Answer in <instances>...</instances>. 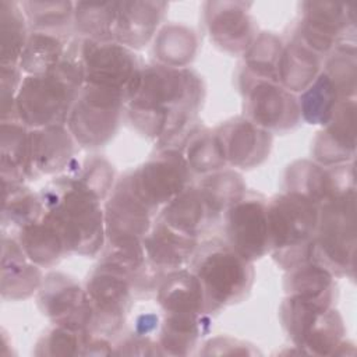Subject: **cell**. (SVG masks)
I'll return each instance as SVG.
<instances>
[{
    "mask_svg": "<svg viewBox=\"0 0 357 357\" xmlns=\"http://www.w3.org/2000/svg\"><path fill=\"white\" fill-rule=\"evenodd\" d=\"M205 86L191 68L148 64L127 100L126 114L131 126L159 148H176L195 128Z\"/></svg>",
    "mask_w": 357,
    "mask_h": 357,
    "instance_id": "6da1fadb",
    "label": "cell"
},
{
    "mask_svg": "<svg viewBox=\"0 0 357 357\" xmlns=\"http://www.w3.org/2000/svg\"><path fill=\"white\" fill-rule=\"evenodd\" d=\"M45 218L61 234L68 254L95 257L106 243L100 198L71 174L50 181L39 194Z\"/></svg>",
    "mask_w": 357,
    "mask_h": 357,
    "instance_id": "7a4b0ae2",
    "label": "cell"
},
{
    "mask_svg": "<svg viewBox=\"0 0 357 357\" xmlns=\"http://www.w3.org/2000/svg\"><path fill=\"white\" fill-rule=\"evenodd\" d=\"M82 86L84 74L78 57V39H74L54 68L45 74L22 78L15 99L17 117L28 128L66 124Z\"/></svg>",
    "mask_w": 357,
    "mask_h": 357,
    "instance_id": "3957f363",
    "label": "cell"
},
{
    "mask_svg": "<svg viewBox=\"0 0 357 357\" xmlns=\"http://www.w3.org/2000/svg\"><path fill=\"white\" fill-rule=\"evenodd\" d=\"M271 252L284 269L311 261V247L319 222V205L290 191L268 202Z\"/></svg>",
    "mask_w": 357,
    "mask_h": 357,
    "instance_id": "277c9868",
    "label": "cell"
},
{
    "mask_svg": "<svg viewBox=\"0 0 357 357\" xmlns=\"http://www.w3.org/2000/svg\"><path fill=\"white\" fill-rule=\"evenodd\" d=\"M201 280L209 315L247 297L254 282L252 262L227 243L211 240L199 244L190 268Z\"/></svg>",
    "mask_w": 357,
    "mask_h": 357,
    "instance_id": "5b68a950",
    "label": "cell"
},
{
    "mask_svg": "<svg viewBox=\"0 0 357 357\" xmlns=\"http://www.w3.org/2000/svg\"><path fill=\"white\" fill-rule=\"evenodd\" d=\"M356 255V188L329 198L319 206V222L311 261L333 276H353Z\"/></svg>",
    "mask_w": 357,
    "mask_h": 357,
    "instance_id": "8992f818",
    "label": "cell"
},
{
    "mask_svg": "<svg viewBox=\"0 0 357 357\" xmlns=\"http://www.w3.org/2000/svg\"><path fill=\"white\" fill-rule=\"evenodd\" d=\"M126 106L124 93L84 84L68 113L66 126L81 146H103L114 137Z\"/></svg>",
    "mask_w": 357,
    "mask_h": 357,
    "instance_id": "52a82bcc",
    "label": "cell"
},
{
    "mask_svg": "<svg viewBox=\"0 0 357 357\" xmlns=\"http://www.w3.org/2000/svg\"><path fill=\"white\" fill-rule=\"evenodd\" d=\"M78 57L84 84L119 91L127 100L132 95L144 66L134 50L116 40L78 38Z\"/></svg>",
    "mask_w": 357,
    "mask_h": 357,
    "instance_id": "ba28073f",
    "label": "cell"
},
{
    "mask_svg": "<svg viewBox=\"0 0 357 357\" xmlns=\"http://www.w3.org/2000/svg\"><path fill=\"white\" fill-rule=\"evenodd\" d=\"M190 166L178 148H159L138 169L128 173L130 183L138 197L153 211L187 190L191 183Z\"/></svg>",
    "mask_w": 357,
    "mask_h": 357,
    "instance_id": "9c48e42d",
    "label": "cell"
},
{
    "mask_svg": "<svg viewBox=\"0 0 357 357\" xmlns=\"http://www.w3.org/2000/svg\"><path fill=\"white\" fill-rule=\"evenodd\" d=\"M93 319L91 332L102 336L116 333L124 324L134 294L132 279L119 268L103 261L86 280Z\"/></svg>",
    "mask_w": 357,
    "mask_h": 357,
    "instance_id": "30bf717a",
    "label": "cell"
},
{
    "mask_svg": "<svg viewBox=\"0 0 357 357\" xmlns=\"http://www.w3.org/2000/svg\"><path fill=\"white\" fill-rule=\"evenodd\" d=\"M245 119L272 131L294 128L300 120L298 99L278 81L258 79L245 73L240 75Z\"/></svg>",
    "mask_w": 357,
    "mask_h": 357,
    "instance_id": "8fae6325",
    "label": "cell"
},
{
    "mask_svg": "<svg viewBox=\"0 0 357 357\" xmlns=\"http://www.w3.org/2000/svg\"><path fill=\"white\" fill-rule=\"evenodd\" d=\"M227 244L244 259L254 262L271 251L268 201L245 191L225 212Z\"/></svg>",
    "mask_w": 357,
    "mask_h": 357,
    "instance_id": "7c38bea8",
    "label": "cell"
},
{
    "mask_svg": "<svg viewBox=\"0 0 357 357\" xmlns=\"http://www.w3.org/2000/svg\"><path fill=\"white\" fill-rule=\"evenodd\" d=\"M105 244L142 241L153 225L156 211L134 191L128 173L119 178L105 204Z\"/></svg>",
    "mask_w": 357,
    "mask_h": 357,
    "instance_id": "4fadbf2b",
    "label": "cell"
},
{
    "mask_svg": "<svg viewBox=\"0 0 357 357\" xmlns=\"http://www.w3.org/2000/svg\"><path fill=\"white\" fill-rule=\"evenodd\" d=\"M38 305L54 325L91 332L93 312L85 289L70 276L52 272L38 289Z\"/></svg>",
    "mask_w": 357,
    "mask_h": 357,
    "instance_id": "5bb4252c",
    "label": "cell"
},
{
    "mask_svg": "<svg viewBox=\"0 0 357 357\" xmlns=\"http://www.w3.org/2000/svg\"><path fill=\"white\" fill-rule=\"evenodd\" d=\"M354 11L349 4L333 1L301 3V21L296 38L321 56L331 53L337 43L347 40L354 29Z\"/></svg>",
    "mask_w": 357,
    "mask_h": 357,
    "instance_id": "9a60e30c",
    "label": "cell"
},
{
    "mask_svg": "<svg viewBox=\"0 0 357 357\" xmlns=\"http://www.w3.org/2000/svg\"><path fill=\"white\" fill-rule=\"evenodd\" d=\"M284 188L321 206L336 194L356 188L354 167L353 163L322 166L311 160H297L286 170Z\"/></svg>",
    "mask_w": 357,
    "mask_h": 357,
    "instance_id": "2e32d148",
    "label": "cell"
},
{
    "mask_svg": "<svg viewBox=\"0 0 357 357\" xmlns=\"http://www.w3.org/2000/svg\"><path fill=\"white\" fill-rule=\"evenodd\" d=\"M250 3L208 1L205 3V21L211 39L231 54L245 53L254 42L255 25L248 13Z\"/></svg>",
    "mask_w": 357,
    "mask_h": 357,
    "instance_id": "e0dca14e",
    "label": "cell"
},
{
    "mask_svg": "<svg viewBox=\"0 0 357 357\" xmlns=\"http://www.w3.org/2000/svg\"><path fill=\"white\" fill-rule=\"evenodd\" d=\"M227 165L251 169L266 160L272 148V134L245 117H236L215 130Z\"/></svg>",
    "mask_w": 357,
    "mask_h": 357,
    "instance_id": "ac0fdd59",
    "label": "cell"
},
{
    "mask_svg": "<svg viewBox=\"0 0 357 357\" xmlns=\"http://www.w3.org/2000/svg\"><path fill=\"white\" fill-rule=\"evenodd\" d=\"M315 162L322 166L349 163L356 153V100L339 103L331 120L318 132L314 149Z\"/></svg>",
    "mask_w": 357,
    "mask_h": 357,
    "instance_id": "d6986e66",
    "label": "cell"
},
{
    "mask_svg": "<svg viewBox=\"0 0 357 357\" xmlns=\"http://www.w3.org/2000/svg\"><path fill=\"white\" fill-rule=\"evenodd\" d=\"M166 8L165 1H116L113 40L131 50L142 49L156 35Z\"/></svg>",
    "mask_w": 357,
    "mask_h": 357,
    "instance_id": "ffe728a7",
    "label": "cell"
},
{
    "mask_svg": "<svg viewBox=\"0 0 357 357\" xmlns=\"http://www.w3.org/2000/svg\"><path fill=\"white\" fill-rule=\"evenodd\" d=\"M75 139L66 124H52L29 131V155L33 176L54 174L74 160Z\"/></svg>",
    "mask_w": 357,
    "mask_h": 357,
    "instance_id": "44dd1931",
    "label": "cell"
},
{
    "mask_svg": "<svg viewBox=\"0 0 357 357\" xmlns=\"http://www.w3.org/2000/svg\"><path fill=\"white\" fill-rule=\"evenodd\" d=\"M142 244L148 262L162 273L181 268L192 258L199 245L197 237L180 233L158 219L144 237Z\"/></svg>",
    "mask_w": 357,
    "mask_h": 357,
    "instance_id": "7402d4cb",
    "label": "cell"
},
{
    "mask_svg": "<svg viewBox=\"0 0 357 357\" xmlns=\"http://www.w3.org/2000/svg\"><path fill=\"white\" fill-rule=\"evenodd\" d=\"M40 266L28 259L14 236H1V297L24 300L40 286Z\"/></svg>",
    "mask_w": 357,
    "mask_h": 357,
    "instance_id": "603a6c76",
    "label": "cell"
},
{
    "mask_svg": "<svg viewBox=\"0 0 357 357\" xmlns=\"http://www.w3.org/2000/svg\"><path fill=\"white\" fill-rule=\"evenodd\" d=\"M156 297L165 314L209 315L204 287L191 269L167 272L156 289Z\"/></svg>",
    "mask_w": 357,
    "mask_h": 357,
    "instance_id": "cb8c5ba5",
    "label": "cell"
},
{
    "mask_svg": "<svg viewBox=\"0 0 357 357\" xmlns=\"http://www.w3.org/2000/svg\"><path fill=\"white\" fill-rule=\"evenodd\" d=\"M156 219L180 233L198 238L204 229L215 220V216L199 188L188 187L162 206Z\"/></svg>",
    "mask_w": 357,
    "mask_h": 357,
    "instance_id": "d4e9b609",
    "label": "cell"
},
{
    "mask_svg": "<svg viewBox=\"0 0 357 357\" xmlns=\"http://www.w3.org/2000/svg\"><path fill=\"white\" fill-rule=\"evenodd\" d=\"M0 167L1 180L24 183L33 172L29 155V130L20 120L0 124Z\"/></svg>",
    "mask_w": 357,
    "mask_h": 357,
    "instance_id": "484cf974",
    "label": "cell"
},
{
    "mask_svg": "<svg viewBox=\"0 0 357 357\" xmlns=\"http://www.w3.org/2000/svg\"><path fill=\"white\" fill-rule=\"evenodd\" d=\"M322 67V56L294 36L283 46L279 63V84L287 91L303 92L318 77Z\"/></svg>",
    "mask_w": 357,
    "mask_h": 357,
    "instance_id": "4316f807",
    "label": "cell"
},
{
    "mask_svg": "<svg viewBox=\"0 0 357 357\" xmlns=\"http://www.w3.org/2000/svg\"><path fill=\"white\" fill-rule=\"evenodd\" d=\"M15 238L28 259L40 268H52L68 254L61 234L45 216L21 229Z\"/></svg>",
    "mask_w": 357,
    "mask_h": 357,
    "instance_id": "83f0119b",
    "label": "cell"
},
{
    "mask_svg": "<svg viewBox=\"0 0 357 357\" xmlns=\"http://www.w3.org/2000/svg\"><path fill=\"white\" fill-rule=\"evenodd\" d=\"M284 279L286 296L315 301L332 307L335 298L333 275L314 261L301 262L290 269Z\"/></svg>",
    "mask_w": 357,
    "mask_h": 357,
    "instance_id": "f1b7e54d",
    "label": "cell"
},
{
    "mask_svg": "<svg viewBox=\"0 0 357 357\" xmlns=\"http://www.w3.org/2000/svg\"><path fill=\"white\" fill-rule=\"evenodd\" d=\"M3 185V211L1 230L3 234H15L25 226L39 220L45 215V208L39 194H33L24 183L4 181Z\"/></svg>",
    "mask_w": 357,
    "mask_h": 357,
    "instance_id": "f546056e",
    "label": "cell"
},
{
    "mask_svg": "<svg viewBox=\"0 0 357 357\" xmlns=\"http://www.w3.org/2000/svg\"><path fill=\"white\" fill-rule=\"evenodd\" d=\"M209 315L165 314L158 344L162 354L187 356L205 333Z\"/></svg>",
    "mask_w": 357,
    "mask_h": 357,
    "instance_id": "4dcf8cb0",
    "label": "cell"
},
{
    "mask_svg": "<svg viewBox=\"0 0 357 357\" xmlns=\"http://www.w3.org/2000/svg\"><path fill=\"white\" fill-rule=\"evenodd\" d=\"M342 100L346 99L333 78L321 70L318 77L298 98L300 114L310 124L325 126Z\"/></svg>",
    "mask_w": 357,
    "mask_h": 357,
    "instance_id": "1f68e13d",
    "label": "cell"
},
{
    "mask_svg": "<svg viewBox=\"0 0 357 357\" xmlns=\"http://www.w3.org/2000/svg\"><path fill=\"white\" fill-rule=\"evenodd\" d=\"M198 47L197 35L180 24L165 25L153 39V54L159 64L185 68L195 57Z\"/></svg>",
    "mask_w": 357,
    "mask_h": 357,
    "instance_id": "d6a6232c",
    "label": "cell"
},
{
    "mask_svg": "<svg viewBox=\"0 0 357 357\" xmlns=\"http://www.w3.org/2000/svg\"><path fill=\"white\" fill-rule=\"evenodd\" d=\"M29 25L21 3L0 0V66H18Z\"/></svg>",
    "mask_w": 357,
    "mask_h": 357,
    "instance_id": "836d02e7",
    "label": "cell"
},
{
    "mask_svg": "<svg viewBox=\"0 0 357 357\" xmlns=\"http://www.w3.org/2000/svg\"><path fill=\"white\" fill-rule=\"evenodd\" d=\"M67 46L68 43H66L63 35L31 31L18 67L26 75L45 74L63 60Z\"/></svg>",
    "mask_w": 357,
    "mask_h": 357,
    "instance_id": "e575fe53",
    "label": "cell"
},
{
    "mask_svg": "<svg viewBox=\"0 0 357 357\" xmlns=\"http://www.w3.org/2000/svg\"><path fill=\"white\" fill-rule=\"evenodd\" d=\"M183 144L184 148H180V151L183 152L192 173L209 174L226 167L227 163L222 153L215 130L212 131L195 127Z\"/></svg>",
    "mask_w": 357,
    "mask_h": 357,
    "instance_id": "d590c367",
    "label": "cell"
},
{
    "mask_svg": "<svg viewBox=\"0 0 357 357\" xmlns=\"http://www.w3.org/2000/svg\"><path fill=\"white\" fill-rule=\"evenodd\" d=\"M215 219L231 206L245 192V184L240 173L220 169L206 174L198 185Z\"/></svg>",
    "mask_w": 357,
    "mask_h": 357,
    "instance_id": "8d00e7d4",
    "label": "cell"
},
{
    "mask_svg": "<svg viewBox=\"0 0 357 357\" xmlns=\"http://www.w3.org/2000/svg\"><path fill=\"white\" fill-rule=\"evenodd\" d=\"M279 36L271 32H261L244 53L243 73L258 78L279 82V63L283 52Z\"/></svg>",
    "mask_w": 357,
    "mask_h": 357,
    "instance_id": "74e56055",
    "label": "cell"
},
{
    "mask_svg": "<svg viewBox=\"0 0 357 357\" xmlns=\"http://www.w3.org/2000/svg\"><path fill=\"white\" fill-rule=\"evenodd\" d=\"M116 15V1L74 3V26L81 38L113 40L112 28Z\"/></svg>",
    "mask_w": 357,
    "mask_h": 357,
    "instance_id": "f35d334b",
    "label": "cell"
},
{
    "mask_svg": "<svg viewBox=\"0 0 357 357\" xmlns=\"http://www.w3.org/2000/svg\"><path fill=\"white\" fill-rule=\"evenodd\" d=\"M31 31L63 35L74 25V3L71 1H22Z\"/></svg>",
    "mask_w": 357,
    "mask_h": 357,
    "instance_id": "ab89813d",
    "label": "cell"
},
{
    "mask_svg": "<svg viewBox=\"0 0 357 357\" xmlns=\"http://www.w3.org/2000/svg\"><path fill=\"white\" fill-rule=\"evenodd\" d=\"M344 326L340 314L329 308L317 319L312 328L303 339L300 349L315 356L336 354L337 347L343 342Z\"/></svg>",
    "mask_w": 357,
    "mask_h": 357,
    "instance_id": "60d3db41",
    "label": "cell"
},
{
    "mask_svg": "<svg viewBox=\"0 0 357 357\" xmlns=\"http://www.w3.org/2000/svg\"><path fill=\"white\" fill-rule=\"evenodd\" d=\"M91 332L75 331L67 326L54 325L36 344V356H52V357H66V356H82L85 342Z\"/></svg>",
    "mask_w": 357,
    "mask_h": 357,
    "instance_id": "b9f144b4",
    "label": "cell"
},
{
    "mask_svg": "<svg viewBox=\"0 0 357 357\" xmlns=\"http://www.w3.org/2000/svg\"><path fill=\"white\" fill-rule=\"evenodd\" d=\"M70 174L100 199L107 198L114 187L113 166L100 156L85 159L84 163L78 165V169Z\"/></svg>",
    "mask_w": 357,
    "mask_h": 357,
    "instance_id": "7bdbcfd3",
    "label": "cell"
},
{
    "mask_svg": "<svg viewBox=\"0 0 357 357\" xmlns=\"http://www.w3.org/2000/svg\"><path fill=\"white\" fill-rule=\"evenodd\" d=\"M18 66H0V112L1 121L18 120L15 99L22 82Z\"/></svg>",
    "mask_w": 357,
    "mask_h": 357,
    "instance_id": "ee69618b",
    "label": "cell"
},
{
    "mask_svg": "<svg viewBox=\"0 0 357 357\" xmlns=\"http://www.w3.org/2000/svg\"><path fill=\"white\" fill-rule=\"evenodd\" d=\"M113 354H139V356H153V354H162L158 342L151 340L148 336L134 333L132 336L123 340L121 344L117 346L116 350H113Z\"/></svg>",
    "mask_w": 357,
    "mask_h": 357,
    "instance_id": "f6af8a7d",
    "label": "cell"
},
{
    "mask_svg": "<svg viewBox=\"0 0 357 357\" xmlns=\"http://www.w3.org/2000/svg\"><path fill=\"white\" fill-rule=\"evenodd\" d=\"M159 318L155 314H142L135 321V333L148 336L151 332L158 329Z\"/></svg>",
    "mask_w": 357,
    "mask_h": 357,
    "instance_id": "bcb514c9",
    "label": "cell"
}]
</instances>
